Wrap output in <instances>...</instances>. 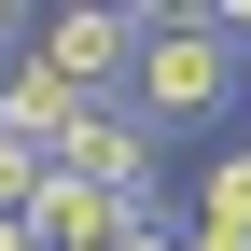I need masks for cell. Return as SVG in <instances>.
<instances>
[{
    "instance_id": "6da1fadb",
    "label": "cell",
    "mask_w": 251,
    "mask_h": 251,
    "mask_svg": "<svg viewBox=\"0 0 251 251\" xmlns=\"http://www.w3.org/2000/svg\"><path fill=\"white\" fill-rule=\"evenodd\" d=\"M237 84H251V70L209 42L196 14H181V0H168V14H140V70H126V112H140L153 140H168V126H196V112H224Z\"/></svg>"
},
{
    "instance_id": "7a4b0ae2",
    "label": "cell",
    "mask_w": 251,
    "mask_h": 251,
    "mask_svg": "<svg viewBox=\"0 0 251 251\" xmlns=\"http://www.w3.org/2000/svg\"><path fill=\"white\" fill-rule=\"evenodd\" d=\"M28 56H42L70 98H126V70H140V14H126V0H84V14L28 28Z\"/></svg>"
},
{
    "instance_id": "3957f363",
    "label": "cell",
    "mask_w": 251,
    "mask_h": 251,
    "mask_svg": "<svg viewBox=\"0 0 251 251\" xmlns=\"http://www.w3.org/2000/svg\"><path fill=\"white\" fill-rule=\"evenodd\" d=\"M56 181H84V196H126V209H168V196H153V126L126 112V98H98L70 140H56Z\"/></svg>"
},
{
    "instance_id": "277c9868",
    "label": "cell",
    "mask_w": 251,
    "mask_h": 251,
    "mask_svg": "<svg viewBox=\"0 0 251 251\" xmlns=\"http://www.w3.org/2000/svg\"><path fill=\"white\" fill-rule=\"evenodd\" d=\"M126 224H153V209H126V196H84V181H56V168H42V196H28V237H42V251H112Z\"/></svg>"
},
{
    "instance_id": "5b68a950",
    "label": "cell",
    "mask_w": 251,
    "mask_h": 251,
    "mask_svg": "<svg viewBox=\"0 0 251 251\" xmlns=\"http://www.w3.org/2000/svg\"><path fill=\"white\" fill-rule=\"evenodd\" d=\"M196 224H209V237H251V140H237V153H209V181H196Z\"/></svg>"
},
{
    "instance_id": "8992f818",
    "label": "cell",
    "mask_w": 251,
    "mask_h": 251,
    "mask_svg": "<svg viewBox=\"0 0 251 251\" xmlns=\"http://www.w3.org/2000/svg\"><path fill=\"white\" fill-rule=\"evenodd\" d=\"M168 237H181V224H168V209H153V224H126V237H112V251H168Z\"/></svg>"
},
{
    "instance_id": "52a82bcc",
    "label": "cell",
    "mask_w": 251,
    "mask_h": 251,
    "mask_svg": "<svg viewBox=\"0 0 251 251\" xmlns=\"http://www.w3.org/2000/svg\"><path fill=\"white\" fill-rule=\"evenodd\" d=\"M168 251H251V237H209V224H181V237H168Z\"/></svg>"
},
{
    "instance_id": "ba28073f",
    "label": "cell",
    "mask_w": 251,
    "mask_h": 251,
    "mask_svg": "<svg viewBox=\"0 0 251 251\" xmlns=\"http://www.w3.org/2000/svg\"><path fill=\"white\" fill-rule=\"evenodd\" d=\"M14 28H28V14H14V0H0V56H14Z\"/></svg>"
}]
</instances>
